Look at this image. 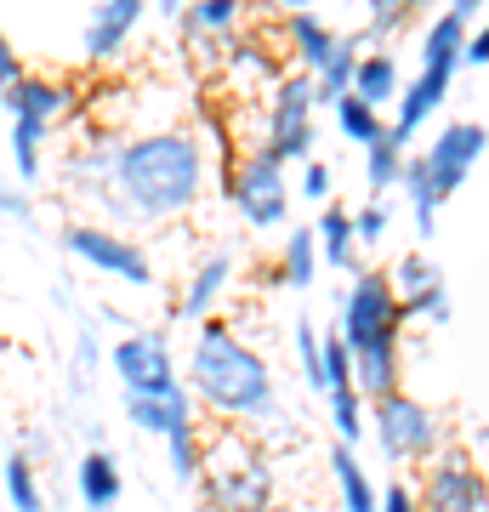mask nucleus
Masks as SVG:
<instances>
[{
  "label": "nucleus",
  "instance_id": "b1692460",
  "mask_svg": "<svg viewBox=\"0 0 489 512\" xmlns=\"http://www.w3.org/2000/svg\"><path fill=\"white\" fill-rule=\"evenodd\" d=\"M319 268H325V262H319V239H313V228H290L273 279H279V285H290V291H308L313 279H319Z\"/></svg>",
  "mask_w": 489,
  "mask_h": 512
},
{
  "label": "nucleus",
  "instance_id": "ddd939ff",
  "mask_svg": "<svg viewBox=\"0 0 489 512\" xmlns=\"http://www.w3.org/2000/svg\"><path fill=\"white\" fill-rule=\"evenodd\" d=\"M120 410L126 421L143 433V439H171V433H188V427H200V399H194V387L188 382H171L160 393H120Z\"/></svg>",
  "mask_w": 489,
  "mask_h": 512
},
{
  "label": "nucleus",
  "instance_id": "79ce46f5",
  "mask_svg": "<svg viewBox=\"0 0 489 512\" xmlns=\"http://www.w3.org/2000/svg\"><path fill=\"white\" fill-rule=\"evenodd\" d=\"M489 0H444V12H455L461 23H478V12H484Z\"/></svg>",
  "mask_w": 489,
  "mask_h": 512
},
{
  "label": "nucleus",
  "instance_id": "bb28decb",
  "mask_svg": "<svg viewBox=\"0 0 489 512\" xmlns=\"http://www.w3.org/2000/svg\"><path fill=\"white\" fill-rule=\"evenodd\" d=\"M404 160H410V148L404 143H393V131L381 137V143H370L364 148V183H370V194H393V188L404 183Z\"/></svg>",
  "mask_w": 489,
  "mask_h": 512
},
{
  "label": "nucleus",
  "instance_id": "a19ab883",
  "mask_svg": "<svg viewBox=\"0 0 489 512\" xmlns=\"http://www.w3.org/2000/svg\"><path fill=\"white\" fill-rule=\"evenodd\" d=\"M461 63H478V69L489 63V18H484V23H472V35H467V57H461Z\"/></svg>",
  "mask_w": 489,
  "mask_h": 512
},
{
  "label": "nucleus",
  "instance_id": "2eb2a0df",
  "mask_svg": "<svg viewBox=\"0 0 489 512\" xmlns=\"http://www.w3.org/2000/svg\"><path fill=\"white\" fill-rule=\"evenodd\" d=\"M0 103H6L12 120H35V126L57 131L74 114V86L69 80H52V74H23L18 86L0 92Z\"/></svg>",
  "mask_w": 489,
  "mask_h": 512
},
{
  "label": "nucleus",
  "instance_id": "37998d69",
  "mask_svg": "<svg viewBox=\"0 0 489 512\" xmlns=\"http://www.w3.org/2000/svg\"><path fill=\"white\" fill-rule=\"evenodd\" d=\"M148 6H154L160 18H171V23H177V18H182V6H188V0H148Z\"/></svg>",
  "mask_w": 489,
  "mask_h": 512
},
{
  "label": "nucleus",
  "instance_id": "393cba45",
  "mask_svg": "<svg viewBox=\"0 0 489 512\" xmlns=\"http://www.w3.org/2000/svg\"><path fill=\"white\" fill-rule=\"evenodd\" d=\"M330 427H336V444H364L370 439V399L359 387H330L325 393Z\"/></svg>",
  "mask_w": 489,
  "mask_h": 512
},
{
  "label": "nucleus",
  "instance_id": "f8f14e48",
  "mask_svg": "<svg viewBox=\"0 0 489 512\" xmlns=\"http://www.w3.org/2000/svg\"><path fill=\"white\" fill-rule=\"evenodd\" d=\"M109 370H114V382H120V393H160V387L182 382L177 348L154 325H137L120 342H109Z\"/></svg>",
  "mask_w": 489,
  "mask_h": 512
},
{
  "label": "nucleus",
  "instance_id": "72a5a7b5",
  "mask_svg": "<svg viewBox=\"0 0 489 512\" xmlns=\"http://www.w3.org/2000/svg\"><path fill=\"white\" fill-rule=\"evenodd\" d=\"M404 308V325H410V319H421V325H450V285H444V279H438V285H427V291L421 296H410V302H399Z\"/></svg>",
  "mask_w": 489,
  "mask_h": 512
},
{
  "label": "nucleus",
  "instance_id": "39448f33",
  "mask_svg": "<svg viewBox=\"0 0 489 512\" xmlns=\"http://www.w3.org/2000/svg\"><path fill=\"white\" fill-rule=\"evenodd\" d=\"M205 512H268L279 501V473L262 444L245 439V427H222L205 439L200 456Z\"/></svg>",
  "mask_w": 489,
  "mask_h": 512
},
{
  "label": "nucleus",
  "instance_id": "2f4dec72",
  "mask_svg": "<svg viewBox=\"0 0 489 512\" xmlns=\"http://www.w3.org/2000/svg\"><path fill=\"white\" fill-rule=\"evenodd\" d=\"M410 18H416V12H410V0H364V40L387 46V40L399 35Z\"/></svg>",
  "mask_w": 489,
  "mask_h": 512
},
{
  "label": "nucleus",
  "instance_id": "9d476101",
  "mask_svg": "<svg viewBox=\"0 0 489 512\" xmlns=\"http://www.w3.org/2000/svg\"><path fill=\"white\" fill-rule=\"evenodd\" d=\"M421 467H427L416 484L421 512H489V473L478 467L472 444H444Z\"/></svg>",
  "mask_w": 489,
  "mask_h": 512
},
{
  "label": "nucleus",
  "instance_id": "412c9836",
  "mask_svg": "<svg viewBox=\"0 0 489 512\" xmlns=\"http://www.w3.org/2000/svg\"><path fill=\"white\" fill-rule=\"evenodd\" d=\"M222 74L234 80V92H262V86H279V57H273L268 40H256V35H239L234 46H228V57H222Z\"/></svg>",
  "mask_w": 489,
  "mask_h": 512
},
{
  "label": "nucleus",
  "instance_id": "a18cd8bd",
  "mask_svg": "<svg viewBox=\"0 0 489 512\" xmlns=\"http://www.w3.org/2000/svg\"><path fill=\"white\" fill-rule=\"evenodd\" d=\"M427 6H438V0H410V12H416V18L427 12Z\"/></svg>",
  "mask_w": 489,
  "mask_h": 512
},
{
  "label": "nucleus",
  "instance_id": "c85d7f7f",
  "mask_svg": "<svg viewBox=\"0 0 489 512\" xmlns=\"http://www.w3.org/2000/svg\"><path fill=\"white\" fill-rule=\"evenodd\" d=\"M359 57H364V46H359V35H342V46H336V57H330L325 69L313 74L319 80V103H336V97H347L353 92V69H359Z\"/></svg>",
  "mask_w": 489,
  "mask_h": 512
},
{
  "label": "nucleus",
  "instance_id": "a211bd4d",
  "mask_svg": "<svg viewBox=\"0 0 489 512\" xmlns=\"http://www.w3.org/2000/svg\"><path fill=\"white\" fill-rule=\"evenodd\" d=\"M74 490H80V507L86 512H114L126 501V473L109 450H86L80 467H74Z\"/></svg>",
  "mask_w": 489,
  "mask_h": 512
},
{
  "label": "nucleus",
  "instance_id": "0eeeda50",
  "mask_svg": "<svg viewBox=\"0 0 489 512\" xmlns=\"http://www.w3.org/2000/svg\"><path fill=\"white\" fill-rule=\"evenodd\" d=\"M325 109L319 103V80H313L308 69L296 74H279V86L268 92V109H262V120H256V148H268L279 165H302L313 160V143H319V120L313 114Z\"/></svg>",
  "mask_w": 489,
  "mask_h": 512
},
{
  "label": "nucleus",
  "instance_id": "9b49d317",
  "mask_svg": "<svg viewBox=\"0 0 489 512\" xmlns=\"http://www.w3.org/2000/svg\"><path fill=\"white\" fill-rule=\"evenodd\" d=\"M245 18H251V0H188L177 18V35H182V52L194 69H222V57L245 35Z\"/></svg>",
  "mask_w": 489,
  "mask_h": 512
},
{
  "label": "nucleus",
  "instance_id": "4be33fe9",
  "mask_svg": "<svg viewBox=\"0 0 489 512\" xmlns=\"http://www.w3.org/2000/svg\"><path fill=\"white\" fill-rule=\"evenodd\" d=\"M353 92L364 97V103H376L381 114L399 103L404 92V74H399V57L387 52V46H376V52L359 57V69H353Z\"/></svg>",
  "mask_w": 489,
  "mask_h": 512
},
{
  "label": "nucleus",
  "instance_id": "4c0bfd02",
  "mask_svg": "<svg viewBox=\"0 0 489 512\" xmlns=\"http://www.w3.org/2000/svg\"><path fill=\"white\" fill-rule=\"evenodd\" d=\"M0 217H6V222H23V228H35V200H29V188L12 183V177H0Z\"/></svg>",
  "mask_w": 489,
  "mask_h": 512
},
{
  "label": "nucleus",
  "instance_id": "ea45409f",
  "mask_svg": "<svg viewBox=\"0 0 489 512\" xmlns=\"http://www.w3.org/2000/svg\"><path fill=\"white\" fill-rule=\"evenodd\" d=\"M23 57H18V46H12V35H6V29H0V92H6V86H18L23 80Z\"/></svg>",
  "mask_w": 489,
  "mask_h": 512
},
{
  "label": "nucleus",
  "instance_id": "cd10ccee",
  "mask_svg": "<svg viewBox=\"0 0 489 512\" xmlns=\"http://www.w3.org/2000/svg\"><path fill=\"white\" fill-rule=\"evenodd\" d=\"M290 353H296L302 382L325 399V330L313 325V319H296V325H290Z\"/></svg>",
  "mask_w": 489,
  "mask_h": 512
},
{
  "label": "nucleus",
  "instance_id": "f704fd0d",
  "mask_svg": "<svg viewBox=\"0 0 489 512\" xmlns=\"http://www.w3.org/2000/svg\"><path fill=\"white\" fill-rule=\"evenodd\" d=\"M330 387H359V382H353V348H347L342 325L325 330V393H330Z\"/></svg>",
  "mask_w": 489,
  "mask_h": 512
},
{
  "label": "nucleus",
  "instance_id": "473e14b6",
  "mask_svg": "<svg viewBox=\"0 0 489 512\" xmlns=\"http://www.w3.org/2000/svg\"><path fill=\"white\" fill-rule=\"evenodd\" d=\"M387 279H393V291H399V302H410V296H421L427 285H438L444 274H438V262H433V256L410 251V256H399V262H393V274H387Z\"/></svg>",
  "mask_w": 489,
  "mask_h": 512
},
{
  "label": "nucleus",
  "instance_id": "1a4fd4ad",
  "mask_svg": "<svg viewBox=\"0 0 489 512\" xmlns=\"http://www.w3.org/2000/svg\"><path fill=\"white\" fill-rule=\"evenodd\" d=\"M228 200L245 228H285L290 222V177L268 148H245L228 160Z\"/></svg>",
  "mask_w": 489,
  "mask_h": 512
},
{
  "label": "nucleus",
  "instance_id": "6ab92c4d",
  "mask_svg": "<svg viewBox=\"0 0 489 512\" xmlns=\"http://www.w3.org/2000/svg\"><path fill=\"white\" fill-rule=\"evenodd\" d=\"M313 239H319V262H325L330 274H359V234H353V211L330 200L319 205V222H313Z\"/></svg>",
  "mask_w": 489,
  "mask_h": 512
},
{
  "label": "nucleus",
  "instance_id": "7c9ffc66",
  "mask_svg": "<svg viewBox=\"0 0 489 512\" xmlns=\"http://www.w3.org/2000/svg\"><path fill=\"white\" fill-rule=\"evenodd\" d=\"M200 456H205V433L188 427V433H171L165 439V467L177 484H200Z\"/></svg>",
  "mask_w": 489,
  "mask_h": 512
},
{
  "label": "nucleus",
  "instance_id": "c03bdc74",
  "mask_svg": "<svg viewBox=\"0 0 489 512\" xmlns=\"http://www.w3.org/2000/svg\"><path fill=\"white\" fill-rule=\"evenodd\" d=\"M273 6H279V12H313L319 0H273Z\"/></svg>",
  "mask_w": 489,
  "mask_h": 512
},
{
  "label": "nucleus",
  "instance_id": "e433bc0d",
  "mask_svg": "<svg viewBox=\"0 0 489 512\" xmlns=\"http://www.w3.org/2000/svg\"><path fill=\"white\" fill-rule=\"evenodd\" d=\"M302 200L308 205H330V194H336V171H330L325 160H302Z\"/></svg>",
  "mask_w": 489,
  "mask_h": 512
},
{
  "label": "nucleus",
  "instance_id": "c756f323",
  "mask_svg": "<svg viewBox=\"0 0 489 512\" xmlns=\"http://www.w3.org/2000/svg\"><path fill=\"white\" fill-rule=\"evenodd\" d=\"M97 365H103V336H97V325H80V336H74V359H69V387L86 399L91 382H97Z\"/></svg>",
  "mask_w": 489,
  "mask_h": 512
},
{
  "label": "nucleus",
  "instance_id": "a878e982",
  "mask_svg": "<svg viewBox=\"0 0 489 512\" xmlns=\"http://www.w3.org/2000/svg\"><path fill=\"white\" fill-rule=\"evenodd\" d=\"M330 114H336V131H342L347 143H359V148H370V143H381V137H387L381 109H376V103H364L359 92L336 97V103H330Z\"/></svg>",
  "mask_w": 489,
  "mask_h": 512
},
{
  "label": "nucleus",
  "instance_id": "58836bf2",
  "mask_svg": "<svg viewBox=\"0 0 489 512\" xmlns=\"http://www.w3.org/2000/svg\"><path fill=\"white\" fill-rule=\"evenodd\" d=\"M381 512H421L416 484H404V478H393V484H381Z\"/></svg>",
  "mask_w": 489,
  "mask_h": 512
},
{
  "label": "nucleus",
  "instance_id": "dca6fc26",
  "mask_svg": "<svg viewBox=\"0 0 489 512\" xmlns=\"http://www.w3.org/2000/svg\"><path fill=\"white\" fill-rule=\"evenodd\" d=\"M234 274H239V262H234V251H205L194 268H188V285H182V296H177V319H188V325H200V319H211L217 313V302L228 296V285H234Z\"/></svg>",
  "mask_w": 489,
  "mask_h": 512
},
{
  "label": "nucleus",
  "instance_id": "423d86ee",
  "mask_svg": "<svg viewBox=\"0 0 489 512\" xmlns=\"http://www.w3.org/2000/svg\"><path fill=\"white\" fill-rule=\"evenodd\" d=\"M370 444L381 450L387 467H421L450 444V433H444V416L427 399L393 387V393L370 399Z\"/></svg>",
  "mask_w": 489,
  "mask_h": 512
},
{
  "label": "nucleus",
  "instance_id": "20e7f679",
  "mask_svg": "<svg viewBox=\"0 0 489 512\" xmlns=\"http://www.w3.org/2000/svg\"><path fill=\"white\" fill-rule=\"evenodd\" d=\"M489 148V126L484 120H444V126L427 137L421 154L404 160V200H410V217H416V234L433 239L438 234V211L444 200H455L467 188L472 165L484 160Z\"/></svg>",
  "mask_w": 489,
  "mask_h": 512
},
{
  "label": "nucleus",
  "instance_id": "5701e85b",
  "mask_svg": "<svg viewBox=\"0 0 489 512\" xmlns=\"http://www.w3.org/2000/svg\"><path fill=\"white\" fill-rule=\"evenodd\" d=\"M0 501L12 512H46V490H40V473H35L29 450H6L0 456Z\"/></svg>",
  "mask_w": 489,
  "mask_h": 512
},
{
  "label": "nucleus",
  "instance_id": "f257e3e1",
  "mask_svg": "<svg viewBox=\"0 0 489 512\" xmlns=\"http://www.w3.org/2000/svg\"><path fill=\"white\" fill-rule=\"evenodd\" d=\"M211 188V154H205L200 131L188 126H160L137 131L114 154V177L97 194L109 211V228H171V222L194 217Z\"/></svg>",
  "mask_w": 489,
  "mask_h": 512
},
{
  "label": "nucleus",
  "instance_id": "f3484780",
  "mask_svg": "<svg viewBox=\"0 0 489 512\" xmlns=\"http://www.w3.org/2000/svg\"><path fill=\"white\" fill-rule=\"evenodd\" d=\"M279 35H285L290 57H296V69H308V74H319L330 57H336V46H342V29H336V23H325L319 12H285Z\"/></svg>",
  "mask_w": 489,
  "mask_h": 512
},
{
  "label": "nucleus",
  "instance_id": "7ed1b4c3",
  "mask_svg": "<svg viewBox=\"0 0 489 512\" xmlns=\"http://www.w3.org/2000/svg\"><path fill=\"white\" fill-rule=\"evenodd\" d=\"M342 325L347 348H353V382H359L364 399H381L399 387V370H404V308H399V291L381 268H359L353 285L342 291Z\"/></svg>",
  "mask_w": 489,
  "mask_h": 512
},
{
  "label": "nucleus",
  "instance_id": "4468645a",
  "mask_svg": "<svg viewBox=\"0 0 489 512\" xmlns=\"http://www.w3.org/2000/svg\"><path fill=\"white\" fill-rule=\"evenodd\" d=\"M143 12L148 0H97L86 18V35H80V46H86V63H114V57L131 46V35L143 29Z\"/></svg>",
  "mask_w": 489,
  "mask_h": 512
},
{
  "label": "nucleus",
  "instance_id": "c9c22d12",
  "mask_svg": "<svg viewBox=\"0 0 489 512\" xmlns=\"http://www.w3.org/2000/svg\"><path fill=\"white\" fill-rule=\"evenodd\" d=\"M387 228H393V211H387V194H370V200L353 211V234H359V251H370V245H381L387 239Z\"/></svg>",
  "mask_w": 489,
  "mask_h": 512
},
{
  "label": "nucleus",
  "instance_id": "6e6552de",
  "mask_svg": "<svg viewBox=\"0 0 489 512\" xmlns=\"http://www.w3.org/2000/svg\"><path fill=\"white\" fill-rule=\"evenodd\" d=\"M63 251H69L80 268H91V274H103V279H120L131 291L160 285L154 256H148L131 234L109 228V222H69V228H63Z\"/></svg>",
  "mask_w": 489,
  "mask_h": 512
},
{
  "label": "nucleus",
  "instance_id": "f03ea898",
  "mask_svg": "<svg viewBox=\"0 0 489 512\" xmlns=\"http://www.w3.org/2000/svg\"><path fill=\"white\" fill-rule=\"evenodd\" d=\"M182 382L194 387L205 416H217L222 427H273L285 416L279 404V382H273V365L234 330V319H200L194 330V348H188V376Z\"/></svg>",
  "mask_w": 489,
  "mask_h": 512
},
{
  "label": "nucleus",
  "instance_id": "aec40b11",
  "mask_svg": "<svg viewBox=\"0 0 489 512\" xmlns=\"http://www.w3.org/2000/svg\"><path fill=\"white\" fill-rule=\"evenodd\" d=\"M330 484H336V507L342 512H381L376 478L364 473L359 444H330Z\"/></svg>",
  "mask_w": 489,
  "mask_h": 512
}]
</instances>
